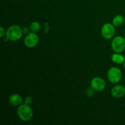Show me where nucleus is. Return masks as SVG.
I'll use <instances>...</instances> for the list:
<instances>
[{
	"instance_id": "0eeeda50",
	"label": "nucleus",
	"mask_w": 125,
	"mask_h": 125,
	"mask_svg": "<svg viewBox=\"0 0 125 125\" xmlns=\"http://www.w3.org/2000/svg\"><path fill=\"white\" fill-rule=\"evenodd\" d=\"M91 86L95 90L101 91L104 90L106 87V83L103 79L99 77L94 78L91 81Z\"/></svg>"
},
{
	"instance_id": "dca6fc26",
	"label": "nucleus",
	"mask_w": 125,
	"mask_h": 125,
	"mask_svg": "<svg viewBox=\"0 0 125 125\" xmlns=\"http://www.w3.org/2000/svg\"><path fill=\"white\" fill-rule=\"evenodd\" d=\"M123 65H124V67H125V62H124V63H123Z\"/></svg>"
},
{
	"instance_id": "2eb2a0df",
	"label": "nucleus",
	"mask_w": 125,
	"mask_h": 125,
	"mask_svg": "<svg viewBox=\"0 0 125 125\" xmlns=\"http://www.w3.org/2000/svg\"><path fill=\"white\" fill-rule=\"evenodd\" d=\"M28 31H29V29H28V28H27V27L24 28V29H23V32L24 33H28Z\"/></svg>"
},
{
	"instance_id": "7ed1b4c3",
	"label": "nucleus",
	"mask_w": 125,
	"mask_h": 125,
	"mask_svg": "<svg viewBox=\"0 0 125 125\" xmlns=\"http://www.w3.org/2000/svg\"><path fill=\"white\" fill-rule=\"evenodd\" d=\"M111 46L114 52L120 53L125 49V39L122 36L116 37L112 40Z\"/></svg>"
},
{
	"instance_id": "423d86ee",
	"label": "nucleus",
	"mask_w": 125,
	"mask_h": 125,
	"mask_svg": "<svg viewBox=\"0 0 125 125\" xmlns=\"http://www.w3.org/2000/svg\"><path fill=\"white\" fill-rule=\"evenodd\" d=\"M39 42V37L34 32L29 33L24 39V44L29 48H33L36 46Z\"/></svg>"
},
{
	"instance_id": "6e6552de",
	"label": "nucleus",
	"mask_w": 125,
	"mask_h": 125,
	"mask_svg": "<svg viewBox=\"0 0 125 125\" xmlns=\"http://www.w3.org/2000/svg\"><path fill=\"white\" fill-rule=\"evenodd\" d=\"M112 96L117 98L123 97L125 95V88L122 85H117L114 87L111 90Z\"/></svg>"
},
{
	"instance_id": "f03ea898",
	"label": "nucleus",
	"mask_w": 125,
	"mask_h": 125,
	"mask_svg": "<svg viewBox=\"0 0 125 125\" xmlns=\"http://www.w3.org/2000/svg\"><path fill=\"white\" fill-rule=\"evenodd\" d=\"M23 30L17 25H13L9 27L6 31V37L8 40L12 41H17L21 39L23 35Z\"/></svg>"
},
{
	"instance_id": "9d476101",
	"label": "nucleus",
	"mask_w": 125,
	"mask_h": 125,
	"mask_svg": "<svg viewBox=\"0 0 125 125\" xmlns=\"http://www.w3.org/2000/svg\"><path fill=\"white\" fill-rule=\"evenodd\" d=\"M124 17L120 15H116L115 17L114 18L113 20H112V23L115 26H120L122 25L124 23Z\"/></svg>"
},
{
	"instance_id": "9b49d317",
	"label": "nucleus",
	"mask_w": 125,
	"mask_h": 125,
	"mask_svg": "<svg viewBox=\"0 0 125 125\" xmlns=\"http://www.w3.org/2000/svg\"><path fill=\"white\" fill-rule=\"evenodd\" d=\"M112 60L117 63H123L125 62V59L123 55H121L120 54L116 53L112 56Z\"/></svg>"
},
{
	"instance_id": "39448f33",
	"label": "nucleus",
	"mask_w": 125,
	"mask_h": 125,
	"mask_svg": "<svg viewBox=\"0 0 125 125\" xmlns=\"http://www.w3.org/2000/svg\"><path fill=\"white\" fill-rule=\"evenodd\" d=\"M115 34V28L114 25L110 23H106L101 28V35L105 39L109 40L112 39Z\"/></svg>"
},
{
	"instance_id": "20e7f679",
	"label": "nucleus",
	"mask_w": 125,
	"mask_h": 125,
	"mask_svg": "<svg viewBox=\"0 0 125 125\" xmlns=\"http://www.w3.org/2000/svg\"><path fill=\"white\" fill-rule=\"evenodd\" d=\"M107 78L112 83H118L122 78V71L117 67H112L107 72Z\"/></svg>"
},
{
	"instance_id": "4468645a",
	"label": "nucleus",
	"mask_w": 125,
	"mask_h": 125,
	"mask_svg": "<svg viewBox=\"0 0 125 125\" xmlns=\"http://www.w3.org/2000/svg\"><path fill=\"white\" fill-rule=\"evenodd\" d=\"M5 34V31L4 30L2 26H1V32H0V36L3 37V35Z\"/></svg>"
},
{
	"instance_id": "ddd939ff",
	"label": "nucleus",
	"mask_w": 125,
	"mask_h": 125,
	"mask_svg": "<svg viewBox=\"0 0 125 125\" xmlns=\"http://www.w3.org/2000/svg\"><path fill=\"white\" fill-rule=\"evenodd\" d=\"M32 99L31 96H27L26 98L24 100V102H25V104H30L32 103Z\"/></svg>"
},
{
	"instance_id": "f8f14e48",
	"label": "nucleus",
	"mask_w": 125,
	"mask_h": 125,
	"mask_svg": "<svg viewBox=\"0 0 125 125\" xmlns=\"http://www.w3.org/2000/svg\"><path fill=\"white\" fill-rule=\"evenodd\" d=\"M40 29V24L37 21H33L30 24V29L32 32H37Z\"/></svg>"
},
{
	"instance_id": "f257e3e1",
	"label": "nucleus",
	"mask_w": 125,
	"mask_h": 125,
	"mask_svg": "<svg viewBox=\"0 0 125 125\" xmlns=\"http://www.w3.org/2000/svg\"><path fill=\"white\" fill-rule=\"evenodd\" d=\"M17 115L21 120L28 122L32 117L33 111L29 104H23L18 107L17 109Z\"/></svg>"
},
{
	"instance_id": "f3484780",
	"label": "nucleus",
	"mask_w": 125,
	"mask_h": 125,
	"mask_svg": "<svg viewBox=\"0 0 125 125\" xmlns=\"http://www.w3.org/2000/svg\"></svg>"
},
{
	"instance_id": "1a4fd4ad",
	"label": "nucleus",
	"mask_w": 125,
	"mask_h": 125,
	"mask_svg": "<svg viewBox=\"0 0 125 125\" xmlns=\"http://www.w3.org/2000/svg\"><path fill=\"white\" fill-rule=\"evenodd\" d=\"M9 101L11 104L16 106L20 105L23 101V100H22V98L21 97L20 95H18V94H13V95L10 96Z\"/></svg>"
}]
</instances>
